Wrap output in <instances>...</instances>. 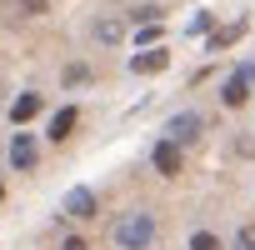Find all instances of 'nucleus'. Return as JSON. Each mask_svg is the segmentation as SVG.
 <instances>
[{
    "mask_svg": "<svg viewBox=\"0 0 255 250\" xmlns=\"http://www.w3.org/2000/svg\"><path fill=\"white\" fill-rule=\"evenodd\" d=\"M240 35H245V25H225V30H215V35H210V50H225V45H235Z\"/></svg>",
    "mask_w": 255,
    "mask_h": 250,
    "instance_id": "nucleus-11",
    "label": "nucleus"
},
{
    "mask_svg": "<svg viewBox=\"0 0 255 250\" xmlns=\"http://www.w3.org/2000/svg\"><path fill=\"white\" fill-rule=\"evenodd\" d=\"M0 95H5V90H0Z\"/></svg>",
    "mask_w": 255,
    "mask_h": 250,
    "instance_id": "nucleus-16",
    "label": "nucleus"
},
{
    "mask_svg": "<svg viewBox=\"0 0 255 250\" xmlns=\"http://www.w3.org/2000/svg\"><path fill=\"white\" fill-rule=\"evenodd\" d=\"M90 35H95V40H100V45H120V40H125V25H120V20H115V15H100V20H95V30H90Z\"/></svg>",
    "mask_w": 255,
    "mask_h": 250,
    "instance_id": "nucleus-9",
    "label": "nucleus"
},
{
    "mask_svg": "<svg viewBox=\"0 0 255 250\" xmlns=\"http://www.w3.org/2000/svg\"><path fill=\"white\" fill-rule=\"evenodd\" d=\"M155 170L160 175H180V145L175 140H160L155 145Z\"/></svg>",
    "mask_w": 255,
    "mask_h": 250,
    "instance_id": "nucleus-8",
    "label": "nucleus"
},
{
    "mask_svg": "<svg viewBox=\"0 0 255 250\" xmlns=\"http://www.w3.org/2000/svg\"><path fill=\"white\" fill-rule=\"evenodd\" d=\"M60 250H90V245H85L80 235H65V240H60Z\"/></svg>",
    "mask_w": 255,
    "mask_h": 250,
    "instance_id": "nucleus-14",
    "label": "nucleus"
},
{
    "mask_svg": "<svg viewBox=\"0 0 255 250\" xmlns=\"http://www.w3.org/2000/svg\"><path fill=\"white\" fill-rule=\"evenodd\" d=\"M75 125H80V110H75V105H60V110L50 115V140L60 145V140H65V135L75 130Z\"/></svg>",
    "mask_w": 255,
    "mask_h": 250,
    "instance_id": "nucleus-7",
    "label": "nucleus"
},
{
    "mask_svg": "<svg viewBox=\"0 0 255 250\" xmlns=\"http://www.w3.org/2000/svg\"><path fill=\"white\" fill-rule=\"evenodd\" d=\"M65 215H70V220H95V215H100V205H95V190L75 185V190L65 195Z\"/></svg>",
    "mask_w": 255,
    "mask_h": 250,
    "instance_id": "nucleus-4",
    "label": "nucleus"
},
{
    "mask_svg": "<svg viewBox=\"0 0 255 250\" xmlns=\"http://www.w3.org/2000/svg\"><path fill=\"white\" fill-rule=\"evenodd\" d=\"M10 165H15V170H35V165H40V145H35V135H25V130L10 135Z\"/></svg>",
    "mask_w": 255,
    "mask_h": 250,
    "instance_id": "nucleus-3",
    "label": "nucleus"
},
{
    "mask_svg": "<svg viewBox=\"0 0 255 250\" xmlns=\"http://www.w3.org/2000/svg\"><path fill=\"white\" fill-rule=\"evenodd\" d=\"M40 105H45V100H40L35 90H20V95L10 100V120H15V125H25V120H35V115H40Z\"/></svg>",
    "mask_w": 255,
    "mask_h": 250,
    "instance_id": "nucleus-6",
    "label": "nucleus"
},
{
    "mask_svg": "<svg viewBox=\"0 0 255 250\" xmlns=\"http://www.w3.org/2000/svg\"><path fill=\"white\" fill-rule=\"evenodd\" d=\"M245 95H250V80H245V75H230V80L220 85V100H225L230 110H235V105H245Z\"/></svg>",
    "mask_w": 255,
    "mask_h": 250,
    "instance_id": "nucleus-10",
    "label": "nucleus"
},
{
    "mask_svg": "<svg viewBox=\"0 0 255 250\" xmlns=\"http://www.w3.org/2000/svg\"><path fill=\"white\" fill-rule=\"evenodd\" d=\"M0 195H5V190H0Z\"/></svg>",
    "mask_w": 255,
    "mask_h": 250,
    "instance_id": "nucleus-17",
    "label": "nucleus"
},
{
    "mask_svg": "<svg viewBox=\"0 0 255 250\" xmlns=\"http://www.w3.org/2000/svg\"><path fill=\"white\" fill-rule=\"evenodd\" d=\"M165 65H170V50H160V45L130 55V70H135V75H155V70H165Z\"/></svg>",
    "mask_w": 255,
    "mask_h": 250,
    "instance_id": "nucleus-5",
    "label": "nucleus"
},
{
    "mask_svg": "<svg viewBox=\"0 0 255 250\" xmlns=\"http://www.w3.org/2000/svg\"><path fill=\"white\" fill-rule=\"evenodd\" d=\"M200 130H205V120H200L195 110H175V115L165 120V140H175V145H190V140H200Z\"/></svg>",
    "mask_w": 255,
    "mask_h": 250,
    "instance_id": "nucleus-2",
    "label": "nucleus"
},
{
    "mask_svg": "<svg viewBox=\"0 0 255 250\" xmlns=\"http://www.w3.org/2000/svg\"><path fill=\"white\" fill-rule=\"evenodd\" d=\"M155 40H160V20H155V25H135V50H140V45L150 50Z\"/></svg>",
    "mask_w": 255,
    "mask_h": 250,
    "instance_id": "nucleus-12",
    "label": "nucleus"
},
{
    "mask_svg": "<svg viewBox=\"0 0 255 250\" xmlns=\"http://www.w3.org/2000/svg\"><path fill=\"white\" fill-rule=\"evenodd\" d=\"M240 250H255V230H240Z\"/></svg>",
    "mask_w": 255,
    "mask_h": 250,
    "instance_id": "nucleus-15",
    "label": "nucleus"
},
{
    "mask_svg": "<svg viewBox=\"0 0 255 250\" xmlns=\"http://www.w3.org/2000/svg\"><path fill=\"white\" fill-rule=\"evenodd\" d=\"M190 250H220V240H215L210 230H195V235H190Z\"/></svg>",
    "mask_w": 255,
    "mask_h": 250,
    "instance_id": "nucleus-13",
    "label": "nucleus"
},
{
    "mask_svg": "<svg viewBox=\"0 0 255 250\" xmlns=\"http://www.w3.org/2000/svg\"><path fill=\"white\" fill-rule=\"evenodd\" d=\"M155 235H160V225H155L150 210H125V215H115V225H110V240H115L120 250H150Z\"/></svg>",
    "mask_w": 255,
    "mask_h": 250,
    "instance_id": "nucleus-1",
    "label": "nucleus"
}]
</instances>
